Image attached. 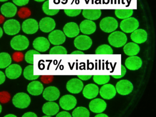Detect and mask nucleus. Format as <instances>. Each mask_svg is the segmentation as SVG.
<instances>
[{"label":"nucleus","mask_w":156,"mask_h":117,"mask_svg":"<svg viewBox=\"0 0 156 117\" xmlns=\"http://www.w3.org/2000/svg\"><path fill=\"white\" fill-rule=\"evenodd\" d=\"M64 11L67 16L74 17L80 14L81 9H65Z\"/></svg>","instance_id":"obj_38"},{"label":"nucleus","mask_w":156,"mask_h":117,"mask_svg":"<svg viewBox=\"0 0 156 117\" xmlns=\"http://www.w3.org/2000/svg\"><path fill=\"white\" fill-rule=\"evenodd\" d=\"M10 96L9 93L6 91L0 93V101L2 103H6L10 100Z\"/></svg>","instance_id":"obj_39"},{"label":"nucleus","mask_w":156,"mask_h":117,"mask_svg":"<svg viewBox=\"0 0 156 117\" xmlns=\"http://www.w3.org/2000/svg\"><path fill=\"white\" fill-rule=\"evenodd\" d=\"M115 16L119 19H126L131 17L133 14V9H115Z\"/></svg>","instance_id":"obj_31"},{"label":"nucleus","mask_w":156,"mask_h":117,"mask_svg":"<svg viewBox=\"0 0 156 117\" xmlns=\"http://www.w3.org/2000/svg\"><path fill=\"white\" fill-rule=\"evenodd\" d=\"M133 90V85L129 80H122L117 82L116 90L120 95H128L131 93Z\"/></svg>","instance_id":"obj_11"},{"label":"nucleus","mask_w":156,"mask_h":117,"mask_svg":"<svg viewBox=\"0 0 156 117\" xmlns=\"http://www.w3.org/2000/svg\"><path fill=\"white\" fill-rule=\"evenodd\" d=\"M99 92L102 98L110 100L115 96L116 90L115 86L112 84H105L101 87Z\"/></svg>","instance_id":"obj_13"},{"label":"nucleus","mask_w":156,"mask_h":117,"mask_svg":"<svg viewBox=\"0 0 156 117\" xmlns=\"http://www.w3.org/2000/svg\"><path fill=\"white\" fill-rule=\"evenodd\" d=\"M56 23L54 19L49 17L42 18L39 23V28L40 30L45 33L51 32L55 29Z\"/></svg>","instance_id":"obj_14"},{"label":"nucleus","mask_w":156,"mask_h":117,"mask_svg":"<svg viewBox=\"0 0 156 117\" xmlns=\"http://www.w3.org/2000/svg\"><path fill=\"white\" fill-rule=\"evenodd\" d=\"M126 73V69L123 65H121V75H112V77L115 79H119L122 78L125 75Z\"/></svg>","instance_id":"obj_43"},{"label":"nucleus","mask_w":156,"mask_h":117,"mask_svg":"<svg viewBox=\"0 0 156 117\" xmlns=\"http://www.w3.org/2000/svg\"><path fill=\"white\" fill-rule=\"evenodd\" d=\"M2 111V105L0 104V113H1Z\"/></svg>","instance_id":"obj_53"},{"label":"nucleus","mask_w":156,"mask_h":117,"mask_svg":"<svg viewBox=\"0 0 156 117\" xmlns=\"http://www.w3.org/2000/svg\"><path fill=\"white\" fill-rule=\"evenodd\" d=\"M59 104L60 107L65 110H71L76 106L77 99L72 95H65L59 100Z\"/></svg>","instance_id":"obj_9"},{"label":"nucleus","mask_w":156,"mask_h":117,"mask_svg":"<svg viewBox=\"0 0 156 117\" xmlns=\"http://www.w3.org/2000/svg\"><path fill=\"white\" fill-rule=\"evenodd\" d=\"M43 117H50L51 116H48V115H45V116H43Z\"/></svg>","instance_id":"obj_56"},{"label":"nucleus","mask_w":156,"mask_h":117,"mask_svg":"<svg viewBox=\"0 0 156 117\" xmlns=\"http://www.w3.org/2000/svg\"><path fill=\"white\" fill-rule=\"evenodd\" d=\"M12 1L17 6H23L29 3V0H12Z\"/></svg>","instance_id":"obj_41"},{"label":"nucleus","mask_w":156,"mask_h":117,"mask_svg":"<svg viewBox=\"0 0 156 117\" xmlns=\"http://www.w3.org/2000/svg\"><path fill=\"white\" fill-rule=\"evenodd\" d=\"M60 93L58 89L54 86H49L45 89L43 96L45 100L54 101L57 100L60 96Z\"/></svg>","instance_id":"obj_16"},{"label":"nucleus","mask_w":156,"mask_h":117,"mask_svg":"<svg viewBox=\"0 0 156 117\" xmlns=\"http://www.w3.org/2000/svg\"><path fill=\"white\" fill-rule=\"evenodd\" d=\"M109 75H94V81L99 85H104L107 83L110 80Z\"/></svg>","instance_id":"obj_34"},{"label":"nucleus","mask_w":156,"mask_h":117,"mask_svg":"<svg viewBox=\"0 0 156 117\" xmlns=\"http://www.w3.org/2000/svg\"><path fill=\"white\" fill-rule=\"evenodd\" d=\"M6 79V76L4 73L2 71H0V85L4 83Z\"/></svg>","instance_id":"obj_45"},{"label":"nucleus","mask_w":156,"mask_h":117,"mask_svg":"<svg viewBox=\"0 0 156 117\" xmlns=\"http://www.w3.org/2000/svg\"><path fill=\"white\" fill-rule=\"evenodd\" d=\"M40 53L36 50H31L28 51L25 55V60L26 62L29 64H33L34 62L33 60V56L34 54H40Z\"/></svg>","instance_id":"obj_37"},{"label":"nucleus","mask_w":156,"mask_h":117,"mask_svg":"<svg viewBox=\"0 0 156 117\" xmlns=\"http://www.w3.org/2000/svg\"><path fill=\"white\" fill-rule=\"evenodd\" d=\"M99 88L94 84H88L84 87L83 95L85 98L88 99H93L99 94Z\"/></svg>","instance_id":"obj_24"},{"label":"nucleus","mask_w":156,"mask_h":117,"mask_svg":"<svg viewBox=\"0 0 156 117\" xmlns=\"http://www.w3.org/2000/svg\"><path fill=\"white\" fill-rule=\"evenodd\" d=\"M49 53L50 54H67V51L64 47L57 46L51 48Z\"/></svg>","instance_id":"obj_36"},{"label":"nucleus","mask_w":156,"mask_h":117,"mask_svg":"<svg viewBox=\"0 0 156 117\" xmlns=\"http://www.w3.org/2000/svg\"><path fill=\"white\" fill-rule=\"evenodd\" d=\"M92 75H78V77L83 81H87V80H89L92 77Z\"/></svg>","instance_id":"obj_47"},{"label":"nucleus","mask_w":156,"mask_h":117,"mask_svg":"<svg viewBox=\"0 0 156 117\" xmlns=\"http://www.w3.org/2000/svg\"><path fill=\"white\" fill-rule=\"evenodd\" d=\"M1 17V16H0V17ZM3 18H2V19H0V23H2V21H3Z\"/></svg>","instance_id":"obj_55"},{"label":"nucleus","mask_w":156,"mask_h":117,"mask_svg":"<svg viewBox=\"0 0 156 117\" xmlns=\"http://www.w3.org/2000/svg\"><path fill=\"white\" fill-rule=\"evenodd\" d=\"M5 117H16V115H14V114H8V115H5L4 116Z\"/></svg>","instance_id":"obj_50"},{"label":"nucleus","mask_w":156,"mask_h":117,"mask_svg":"<svg viewBox=\"0 0 156 117\" xmlns=\"http://www.w3.org/2000/svg\"><path fill=\"white\" fill-rule=\"evenodd\" d=\"M92 40L88 36L82 35L78 36L74 40L75 47L79 50L85 51L89 49L92 45Z\"/></svg>","instance_id":"obj_7"},{"label":"nucleus","mask_w":156,"mask_h":117,"mask_svg":"<svg viewBox=\"0 0 156 117\" xmlns=\"http://www.w3.org/2000/svg\"><path fill=\"white\" fill-rule=\"evenodd\" d=\"M23 31L27 34L36 33L39 29V24L37 20L32 18L25 20L22 25Z\"/></svg>","instance_id":"obj_8"},{"label":"nucleus","mask_w":156,"mask_h":117,"mask_svg":"<svg viewBox=\"0 0 156 117\" xmlns=\"http://www.w3.org/2000/svg\"><path fill=\"white\" fill-rule=\"evenodd\" d=\"M17 9L16 6L11 2H6L2 6L1 12L2 15L6 17H12L16 15Z\"/></svg>","instance_id":"obj_23"},{"label":"nucleus","mask_w":156,"mask_h":117,"mask_svg":"<svg viewBox=\"0 0 156 117\" xmlns=\"http://www.w3.org/2000/svg\"><path fill=\"white\" fill-rule=\"evenodd\" d=\"M2 35H3V30L2 28L0 27V38H1Z\"/></svg>","instance_id":"obj_51"},{"label":"nucleus","mask_w":156,"mask_h":117,"mask_svg":"<svg viewBox=\"0 0 156 117\" xmlns=\"http://www.w3.org/2000/svg\"><path fill=\"white\" fill-rule=\"evenodd\" d=\"M84 84L81 80L73 78L69 80L66 83V89L72 94H78L83 90Z\"/></svg>","instance_id":"obj_12"},{"label":"nucleus","mask_w":156,"mask_h":117,"mask_svg":"<svg viewBox=\"0 0 156 117\" xmlns=\"http://www.w3.org/2000/svg\"><path fill=\"white\" fill-rule=\"evenodd\" d=\"M33 65H29L26 67L23 71V75L25 79L30 81H33L36 80L39 75H33Z\"/></svg>","instance_id":"obj_32"},{"label":"nucleus","mask_w":156,"mask_h":117,"mask_svg":"<svg viewBox=\"0 0 156 117\" xmlns=\"http://www.w3.org/2000/svg\"><path fill=\"white\" fill-rule=\"evenodd\" d=\"M6 34L13 36L18 34L21 30L20 23L15 19H9L4 23L3 26Z\"/></svg>","instance_id":"obj_6"},{"label":"nucleus","mask_w":156,"mask_h":117,"mask_svg":"<svg viewBox=\"0 0 156 117\" xmlns=\"http://www.w3.org/2000/svg\"><path fill=\"white\" fill-rule=\"evenodd\" d=\"M96 54H113V50L109 46L102 45L97 47L95 50Z\"/></svg>","instance_id":"obj_33"},{"label":"nucleus","mask_w":156,"mask_h":117,"mask_svg":"<svg viewBox=\"0 0 156 117\" xmlns=\"http://www.w3.org/2000/svg\"><path fill=\"white\" fill-rule=\"evenodd\" d=\"M22 69L20 65L16 64H11L5 70V74L10 79H16L20 77L22 74Z\"/></svg>","instance_id":"obj_18"},{"label":"nucleus","mask_w":156,"mask_h":117,"mask_svg":"<svg viewBox=\"0 0 156 117\" xmlns=\"http://www.w3.org/2000/svg\"><path fill=\"white\" fill-rule=\"evenodd\" d=\"M90 111L93 112L100 113L103 112L107 108V104L105 101L100 99L96 98L92 100L89 105Z\"/></svg>","instance_id":"obj_15"},{"label":"nucleus","mask_w":156,"mask_h":117,"mask_svg":"<svg viewBox=\"0 0 156 117\" xmlns=\"http://www.w3.org/2000/svg\"><path fill=\"white\" fill-rule=\"evenodd\" d=\"M72 116L67 112H61L56 115V117H71Z\"/></svg>","instance_id":"obj_44"},{"label":"nucleus","mask_w":156,"mask_h":117,"mask_svg":"<svg viewBox=\"0 0 156 117\" xmlns=\"http://www.w3.org/2000/svg\"><path fill=\"white\" fill-rule=\"evenodd\" d=\"M7 1H8V0H0V2H6Z\"/></svg>","instance_id":"obj_54"},{"label":"nucleus","mask_w":156,"mask_h":117,"mask_svg":"<svg viewBox=\"0 0 156 117\" xmlns=\"http://www.w3.org/2000/svg\"><path fill=\"white\" fill-rule=\"evenodd\" d=\"M12 62L10 55L7 53H0V68L3 69L8 67Z\"/></svg>","instance_id":"obj_29"},{"label":"nucleus","mask_w":156,"mask_h":117,"mask_svg":"<svg viewBox=\"0 0 156 117\" xmlns=\"http://www.w3.org/2000/svg\"><path fill=\"white\" fill-rule=\"evenodd\" d=\"M10 46L14 50L23 51L28 48L29 46V41L26 37L19 35L13 38L10 41Z\"/></svg>","instance_id":"obj_2"},{"label":"nucleus","mask_w":156,"mask_h":117,"mask_svg":"<svg viewBox=\"0 0 156 117\" xmlns=\"http://www.w3.org/2000/svg\"><path fill=\"white\" fill-rule=\"evenodd\" d=\"M80 30L83 34L90 35L94 33L96 31V24L92 20H85L80 23Z\"/></svg>","instance_id":"obj_21"},{"label":"nucleus","mask_w":156,"mask_h":117,"mask_svg":"<svg viewBox=\"0 0 156 117\" xmlns=\"http://www.w3.org/2000/svg\"><path fill=\"white\" fill-rule=\"evenodd\" d=\"M125 66L128 69L130 70H138L142 66L143 61L140 57L132 56L127 58L125 60Z\"/></svg>","instance_id":"obj_20"},{"label":"nucleus","mask_w":156,"mask_h":117,"mask_svg":"<svg viewBox=\"0 0 156 117\" xmlns=\"http://www.w3.org/2000/svg\"><path fill=\"white\" fill-rule=\"evenodd\" d=\"M42 9L44 12L47 15L54 16L57 14L59 11V9H49V1L45 2L42 6Z\"/></svg>","instance_id":"obj_35"},{"label":"nucleus","mask_w":156,"mask_h":117,"mask_svg":"<svg viewBox=\"0 0 156 117\" xmlns=\"http://www.w3.org/2000/svg\"><path fill=\"white\" fill-rule=\"evenodd\" d=\"M30 13V11L27 9H22L20 10V12L18 13L20 17L22 18H25L29 16Z\"/></svg>","instance_id":"obj_42"},{"label":"nucleus","mask_w":156,"mask_h":117,"mask_svg":"<svg viewBox=\"0 0 156 117\" xmlns=\"http://www.w3.org/2000/svg\"><path fill=\"white\" fill-rule=\"evenodd\" d=\"M71 54H84V53L82 51H75L72 53Z\"/></svg>","instance_id":"obj_48"},{"label":"nucleus","mask_w":156,"mask_h":117,"mask_svg":"<svg viewBox=\"0 0 156 117\" xmlns=\"http://www.w3.org/2000/svg\"><path fill=\"white\" fill-rule=\"evenodd\" d=\"M139 22L136 18L130 17L123 19L120 24V28L123 32L130 33L138 29Z\"/></svg>","instance_id":"obj_5"},{"label":"nucleus","mask_w":156,"mask_h":117,"mask_svg":"<svg viewBox=\"0 0 156 117\" xmlns=\"http://www.w3.org/2000/svg\"><path fill=\"white\" fill-rule=\"evenodd\" d=\"M118 23L114 17H105L101 21L100 27L102 31L106 33H111L116 30L118 28Z\"/></svg>","instance_id":"obj_4"},{"label":"nucleus","mask_w":156,"mask_h":117,"mask_svg":"<svg viewBox=\"0 0 156 117\" xmlns=\"http://www.w3.org/2000/svg\"><path fill=\"white\" fill-rule=\"evenodd\" d=\"M34 1L37 2H43L45 1V0H34Z\"/></svg>","instance_id":"obj_52"},{"label":"nucleus","mask_w":156,"mask_h":117,"mask_svg":"<svg viewBox=\"0 0 156 117\" xmlns=\"http://www.w3.org/2000/svg\"><path fill=\"white\" fill-rule=\"evenodd\" d=\"M23 117H37V115L34 112H28L23 114Z\"/></svg>","instance_id":"obj_46"},{"label":"nucleus","mask_w":156,"mask_h":117,"mask_svg":"<svg viewBox=\"0 0 156 117\" xmlns=\"http://www.w3.org/2000/svg\"><path fill=\"white\" fill-rule=\"evenodd\" d=\"M33 46L38 52H44L50 48V43L49 40L43 37L37 38L33 42Z\"/></svg>","instance_id":"obj_17"},{"label":"nucleus","mask_w":156,"mask_h":117,"mask_svg":"<svg viewBox=\"0 0 156 117\" xmlns=\"http://www.w3.org/2000/svg\"><path fill=\"white\" fill-rule=\"evenodd\" d=\"M59 110L58 104L55 102H47L44 104L42 111L46 115L51 116H54L57 114Z\"/></svg>","instance_id":"obj_25"},{"label":"nucleus","mask_w":156,"mask_h":117,"mask_svg":"<svg viewBox=\"0 0 156 117\" xmlns=\"http://www.w3.org/2000/svg\"><path fill=\"white\" fill-rule=\"evenodd\" d=\"M127 36L123 32L120 31H113L109 35L108 41L110 45L116 48H119L126 44Z\"/></svg>","instance_id":"obj_1"},{"label":"nucleus","mask_w":156,"mask_h":117,"mask_svg":"<svg viewBox=\"0 0 156 117\" xmlns=\"http://www.w3.org/2000/svg\"><path fill=\"white\" fill-rule=\"evenodd\" d=\"M49 42L53 45L63 44L66 40L65 34L59 30L52 31L48 36Z\"/></svg>","instance_id":"obj_10"},{"label":"nucleus","mask_w":156,"mask_h":117,"mask_svg":"<svg viewBox=\"0 0 156 117\" xmlns=\"http://www.w3.org/2000/svg\"><path fill=\"white\" fill-rule=\"evenodd\" d=\"M23 55L21 53H16L13 55V60L16 62H20L23 60Z\"/></svg>","instance_id":"obj_40"},{"label":"nucleus","mask_w":156,"mask_h":117,"mask_svg":"<svg viewBox=\"0 0 156 117\" xmlns=\"http://www.w3.org/2000/svg\"><path fill=\"white\" fill-rule=\"evenodd\" d=\"M132 41L136 44H142L146 42L147 39V33L144 29H136L130 35Z\"/></svg>","instance_id":"obj_22"},{"label":"nucleus","mask_w":156,"mask_h":117,"mask_svg":"<svg viewBox=\"0 0 156 117\" xmlns=\"http://www.w3.org/2000/svg\"><path fill=\"white\" fill-rule=\"evenodd\" d=\"M82 15L88 20H96L101 16V9H83Z\"/></svg>","instance_id":"obj_28"},{"label":"nucleus","mask_w":156,"mask_h":117,"mask_svg":"<svg viewBox=\"0 0 156 117\" xmlns=\"http://www.w3.org/2000/svg\"><path fill=\"white\" fill-rule=\"evenodd\" d=\"M31 102L28 94L23 92L17 93L14 96L12 102L14 106L19 109H25L29 106Z\"/></svg>","instance_id":"obj_3"},{"label":"nucleus","mask_w":156,"mask_h":117,"mask_svg":"<svg viewBox=\"0 0 156 117\" xmlns=\"http://www.w3.org/2000/svg\"><path fill=\"white\" fill-rule=\"evenodd\" d=\"M44 86L41 82L34 81L30 82L27 87L28 92L32 96H38L43 91Z\"/></svg>","instance_id":"obj_26"},{"label":"nucleus","mask_w":156,"mask_h":117,"mask_svg":"<svg viewBox=\"0 0 156 117\" xmlns=\"http://www.w3.org/2000/svg\"><path fill=\"white\" fill-rule=\"evenodd\" d=\"M63 31L66 36L70 38L76 37L79 35L80 31L78 24L74 22H70L66 24L63 28Z\"/></svg>","instance_id":"obj_19"},{"label":"nucleus","mask_w":156,"mask_h":117,"mask_svg":"<svg viewBox=\"0 0 156 117\" xmlns=\"http://www.w3.org/2000/svg\"><path fill=\"white\" fill-rule=\"evenodd\" d=\"M139 46L135 43L130 42L124 45L123 51L126 55L129 56H135L140 52Z\"/></svg>","instance_id":"obj_27"},{"label":"nucleus","mask_w":156,"mask_h":117,"mask_svg":"<svg viewBox=\"0 0 156 117\" xmlns=\"http://www.w3.org/2000/svg\"><path fill=\"white\" fill-rule=\"evenodd\" d=\"M95 117H108V116L106 114H104V113H100L98 114H97Z\"/></svg>","instance_id":"obj_49"},{"label":"nucleus","mask_w":156,"mask_h":117,"mask_svg":"<svg viewBox=\"0 0 156 117\" xmlns=\"http://www.w3.org/2000/svg\"><path fill=\"white\" fill-rule=\"evenodd\" d=\"M72 116L73 117H89L90 112L88 109L84 107H78L73 112Z\"/></svg>","instance_id":"obj_30"}]
</instances>
